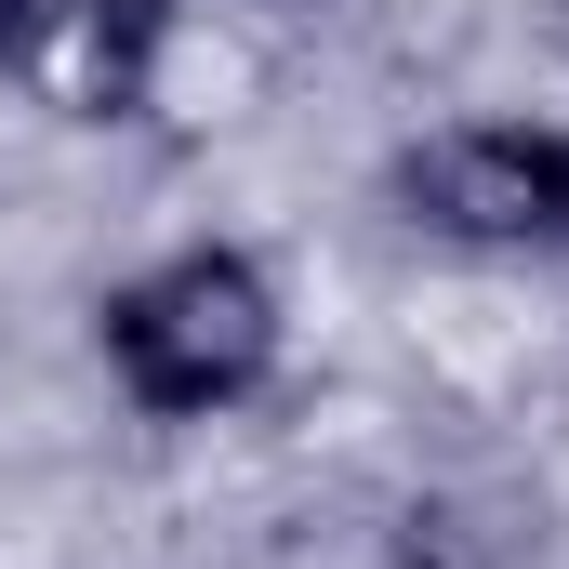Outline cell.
Segmentation results:
<instances>
[{
    "mask_svg": "<svg viewBox=\"0 0 569 569\" xmlns=\"http://www.w3.org/2000/svg\"><path fill=\"white\" fill-rule=\"evenodd\" d=\"M93 345L120 371L146 425H226L279 385L291 358V305H279V266L239 252V239H172L146 252L133 279H107L93 305Z\"/></svg>",
    "mask_w": 569,
    "mask_h": 569,
    "instance_id": "6da1fadb",
    "label": "cell"
},
{
    "mask_svg": "<svg viewBox=\"0 0 569 569\" xmlns=\"http://www.w3.org/2000/svg\"><path fill=\"white\" fill-rule=\"evenodd\" d=\"M385 212L450 252H569V133L557 120H437L385 159Z\"/></svg>",
    "mask_w": 569,
    "mask_h": 569,
    "instance_id": "7a4b0ae2",
    "label": "cell"
},
{
    "mask_svg": "<svg viewBox=\"0 0 569 569\" xmlns=\"http://www.w3.org/2000/svg\"><path fill=\"white\" fill-rule=\"evenodd\" d=\"M186 40V0H0V80L67 120V133H120L159 107Z\"/></svg>",
    "mask_w": 569,
    "mask_h": 569,
    "instance_id": "3957f363",
    "label": "cell"
}]
</instances>
